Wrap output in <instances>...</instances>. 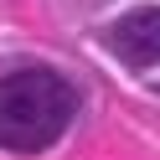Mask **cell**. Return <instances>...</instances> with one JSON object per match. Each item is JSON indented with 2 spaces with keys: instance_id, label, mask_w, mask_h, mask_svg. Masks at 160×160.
Masks as SVG:
<instances>
[{
  "instance_id": "cell-1",
  "label": "cell",
  "mask_w": 160,
  "mask_h": 160,
  "mask_svg": "<svg viewBox=\"0 0 160 160\" xmlns=\"http://www.w3.org/2000/svg\"><path fill=\"white\" fill-rule=\"evenodd\" d=\"M72 114H78V88L62 72L21 67V72L0 78V150L36 155L62 139Z\"/></svg>"
},
{
  "instance_id": "cell-2",
  "label": "cell",
  "mask_w": 160,
  "mask_h": 160,
  "mask_svg": "<svg viewBox=\"0 0 160 160\" xmlns=\"http://www.w3.org/2000/svg\"><path fill=\"white\" fill-rule=\"evenodd\" d=\"M108 52L129 67H155L160 62V5H134L103 31Z\"/></svg>"
}]
</instances>
